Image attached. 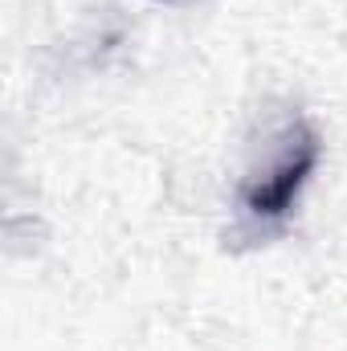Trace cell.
Masks as SVG:
<instances>
[{
	"label": "cell",
	"instance_id": "1",
	"mask_svg": "<svg viewBox=\"0 0 347 351\" xmlns=\"http://www.w3.org/2000/svg\"><path fill=\"white\" fill-rule=\"evenodd\" d=\"M319 156H323L319 135H315L307 123H290V127L282 131V139H278L270 164H265V168L246 184V192H241L246 213H250L254 221H261V225L286 221V217L294 213V204H298V192L307 188V180L319 168Z\"/></svg>",
	"mask_w": 347,
	"mask_h": 351
}]
</instances>
